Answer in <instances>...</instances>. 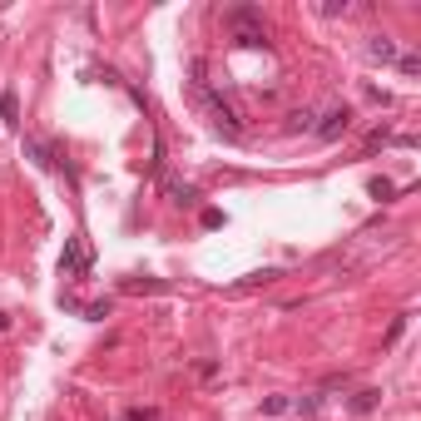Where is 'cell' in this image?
I'll return each instance as SVG.
<instances>
[{"label": "cell", "mask_w": 421, "mask_h": 421, "mask_svg": "<svg viewBox=\"0 0 421 421\" xmlns=\"http://www.w3.org/2000/svg\"><path fill=\"white\" fill-rule=\"evenodd\" d=\"M223 20H228V30L238 35V45H263V40H268V35H263V10H258V6H233Z\"/></svg>", "instance_id": "1"}, {"label": "cell", "mask_w": 421, "mask_h": 421, "mask_svg": "<svg viewBox=\"0 0 421 421\" xmlns=\"http://www.w3.org/2000/svg\"><path fill=\"white\" fill-rule=\"evenodd\" d=\"M347 124H352V110H347V104H332V110H327L318 124H312V134L332 144V139H342V134H347Z\"/></svg>", "instance_id": "2"}, {"label": "cell", "mask_w": 421, "mask_h": 421, "mask_svg": "<svg viewBox=\"0 0 421 421\" xmlns=\"http://www.w3.org/2000/svg\"><path fill=\"white\" fill-rule=\"evenodd\" d=\"M367 55L382 60V65H397L401 50H397V40H392V35H372V40H367Z\"/></svg>", "instance_id": "3"}, {"label": "cell", "mask_w": 421, "mask_h": 421, "mask_svg": "<svg viewBox=\"0 0 421 421\" xmlns=\"http://www.w3.org/2000/svg\"><path fill=\"white\" fill-rule=\"evenodd\" d=\"M25 154H30L40 169H55V149H50L45 139H25Z\"/></svg>", "instance_id": "4"}, {"label": "cell", "mask_w": 421, "mask_h": 421, "mask_svg": "<svg viewBox=\"0 0 421 421\" xmlns=\"http://www.w3.org/2000/svg\"><path fill=\"white\" fill-rule=\"evenodd\" d=\"M169 198L189 208V203H198V189H193V184H184V179H169Z\"/></svg>", "instance_id": "5"}, {"label": "cell", "mask_w": 421, "mask_h": 421, "mask_svg": "<svg viewBox=\"0 0 421 421\" xmlns=\"http://www.w3.org/2000/svg\"><path fill=\"white\" fill-rule=\"evenodd\" d=\"M84 263H89V258H84V243L75 238V243H70V253H65V273H84Z\"/></svg>", "instance_id": "6"}, {"label": "cell", "mask_w": 421, "mask_h": 421, "mask_svg": "<svg viewBox=\"0 0 421 421\" xmlns=\"http://www.w3.org/2000/svg\"><path fill=\"white\" fill-rule=\"evenodd\" d=\"M0 119H6L10 129L20 124V99H15V94H0Z\"/></svg>", "instance_id": "7"}, {"label": "cell", "mask_w": 421, "mask_h": 421, "mask_svg": "<svg viewBox=\"0 0 421 421\" xmlns=\"http://www.w3.org/2000/svg\"><path fill=\"white\" fill-rule=\"evenodd\" d=\"M377 401H382V392H377V387H362V392L352 397V411H372Z\"/></svg>", "instance_id": "8"}, {"label": "cell", "mask_w": 421, "mask_h": 421, "mask_svg": "<svg viewBox=\"0 0 421 421\" xmlns=\"http://www.w3.org/2000/svg\"><path fill=\"white\" fill-rule=\"evenodd\" d=\"M318 406H323V392H307V397H297V401H293L288 411H297V416H312Z\"/></svg>", "instance_id": "9"}, {"label": "cell", "mask_w": 421, "mask_h": 421, "mask_svg": "<svg viewBox=\"0 0 421 421\" xmlns=\"http://www.w3.org/2000/svg\"><path fill=\"white\" fill-rule=\"evenodd\" d=\"M367 193H372V198H382V203H387V198L397 193V184H392V179H372V184H367Z\"/></svg>", "instance_id": "10"}, {"label": "cell", "mask_w": 421, "mask_h": 421, "mask_svg": "<svg viewBox=\"0 0 421 421\" xmlns=\"http://www.w3.org/2000/svg\"><path fill=\"white\" fill-rule=\"evenodd\" d=\"M397 65H401V75H421V55H397Z\"/></svg>", "instance_id": "11"}, {"label": "cell", "mask_w": 421, "mask_h": 421, "mask_svg": "<svg viewBox=\"0 0 421 421\" xmlns=\"http://www.w3.org/2000/svg\"><path fill=\"white\" fill-rule=\"evenodd\" d=\"M312 124H318V115H312V110H297V115H293V129H312Z\"/></svg>", "instance_id": "12"}, {"label": "cell", "mask_w": 421, "mask_h": 421, "mask_svg": "<svg viewBox=\"0 0 421 421\" xmlns=\"http://www.w3.org/2000/svg\"><path fill=\"white\" fill-rule=\"evenodd\" d=\"M288 406H293L288 397H268V401H263V411H268V416H278V411H288Z\"/></svg>", "instance_id": "13"}, {"label": "cell", "mask_w": 421, "mask_h": 421, "mask_svg": "<svg viewBox=\"0 0 421 421\" xmlns=\"http://www.w3.org/2000/svg\"><path fill=\"white\" fill-rule=\"evenodd\" d=\"M129 293H164V283H154V278H144V283H129Z\"/></svg>", "instance_id": "14"}, {"label": "cell", "mask_w": 421, "mask_h": 421, "mask_svg": "<svg viewBox=\"0 0 421 421\" xmlns=\"http://www.w3.org/2000/svg\"><path fill=\"white\" fill-rule=\"evenodd\" d=\"M119 421H154V411H124Z\"/></svg>", "instance_id": "15"}]
</instances>
